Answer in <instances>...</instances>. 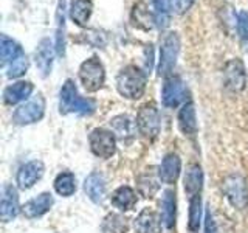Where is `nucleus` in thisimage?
Masks as SVG:
<instances>
[{"mask_svg":"<svg viewBox=\"0 0 248 233\" xmlns=\"http://www.w3.org/2000/svg\"><path fill=\"white\" fill-rule=\"evenodd\" d=\"M147 72H143L137 66H126L116 76V89L120 95L127 100H138L144 95Z\"/></svg>","mask_w":248,"mask_h":233,"instance_id":"obj_1","label":"nucleus"},{"mask_svg":"<svg viewBox=\"0 0 248 233\" xmlns=\"http://www.w3.org/2000/svg\"><path fill=\"white\" fill-rule=\"evenodd\" d=\"M95 111V103L79 95L73 80H67L59 92V112L61 114H79L90 115Z\"/></svg>","mask_w":248,"mask_h":233,"instance_id":"obj_2","label":"nucleus"},{"mask_svg":"<svg viewBox=\"0 0 248 233\" xmlns=\"http://www.w3.org/2000/svg\"><path fill=\"white\" fill-rule=\"evenodd\" d=\"M79 81L87 92H98L104 85L106 68L98 56H92L81 64Z\"/></svg>","mask_w":248,"mask_h":233,"instance_id":"obj_3","label":"nucleus"},{"mask_svg":"<svg viewBox=\"0 0 248 233\" xmlns=\"http://www.w3.org/2000/svg\"><path fill=\"white\" fill-rule=\"evenodd\" d=\"M178 53H180V37H178L175 31H172V33H168L165 36L160 45V59L157 67V72L160 76L170 75V72H172L177 64Z\"/></svg>","mask_w":248,"mask_h":233,"instance_id":"obj_4","label":"nucleus"},{"mask_svg":"<svg viewBox=\"0 0 248 233\" xmlns=\"http://www.w3.org/2000/svg\"><path fill=\"white\" fill-rule=\"evenodd\" d=\"M223 193L230 204L237 210L248 207V185L244 176L230 174L223 181Z\"/></svg>","mask_w":248,"mask_h":233,"instance_id":"obj_5","label":"nucleus"},{"mask_svg":"<svg viewBox=\"0 0 248 233\" xmlns=\"http://www.w3.org/2000/svg\"><path fill=\"white\" fill-rule=\"evenodd\" d=\"M137 128L140 134H143L146 138H157L161 129V118L160 112L155 104L147 103L140 107L137 114Z\"/></svg>","mask_w":248,"mask_h":233,"instance_id":"obj_6","label":"nucleus"},{"mask_svg":"<svg viewBox=\"0 0 248 233\" xmlns=\"http://www.w3.org/2000/svg\"><path fill=\"white\" fill-rule=\"evenodd\" d=\"M89 143L92 152L99 159H112L116 152V138L112 131L96 128L90 132Z\"/></svg>","mask_w":248,"mask_h":233,"instance_id":"obj_7","label":"nucleus"},{"mask_svg":"<svg viewBox=\"0 0 248 233\" xmlns=\"http://www.w3.org/2000/svg\"><path fill=\"white\" fill-rule=\"evenodd\" d=\"M45 114V100L42 95H37L33 100L27 101L25 104L19 106L13 114L14 124L27 126V124L37 123Z\"/></svg>","mask_w":248,"mask_h":233,"instance_id":"obj_8","label":"nucleus"},{"mask_svg":"<svg viewBox=\"0 0 248 233\" xmlns=\"http://www.w3.org/2000/svg\"><path fill=\"white\" fill-rule=\"evenodd\" d=\"M223 81L228 90L239 93L247 87V70L239 58L228 61L223 68Z\"/></svg>","mask_w":248,"mask_h":233,"instance_id":"obj_9","label":"nucleus"},{"mask_svg":"<svg viewBox=\"0 0 248 233\" xmlns=\"http://www.w3.org/2000/svg\"><path fill=\"white\" fill-rule=\"evenodd\" d=\"M186 87L180 76L169 75L165 78L161 89V101L166 107H177L185 100Z\"/></svg>","mask_w":248,"mask_h":233,"instance_id":"obj_10","label":"nucleus"},{"mask_svg":"<svg viewBox=\"0 0 248 233\" xmlns=\"http://www.w3.org/2000/svg\"><path fill=\"white\" fill-rule=\"evenodd\" d=\"M44 163L41 160H31L25 165H22L16 176V182L20 190H28L31 186H34L37 181H41L44 176Z\"/></svg>","mask_w":248,"mask_h":233,"instance_id":"obj_11","label":"nucleus"},{"mask_svg":"<svg viewBox=\"0 0 248 233\" xmlns=\"http://www.w3.org/2000/svg\"><path fill=\"white\" fill-rule=\"evenodd\" d=\"M19 196L13 185H3L2 200H0V219L3 222L13 221L19 213Z\"/></svg>","mask_w":248,"mask_h":233,"instance_id":"obj_12","label":"nucleus"},{"mask_svg":"<svg viewBox=\"0 0 248 233\" xmlns=\"http://www.w3.org/2000/svg\"><path fill=\"white\" fill-rule=\"evenodd\" d=\"M54 204V199L50 193H42L37 198L30 199L25 202V205L22 207V213L28 219H34V217H41L46 212H50V208Z\"/></svg>","mask_w":248,"mask_h":233,"instance_id":"obj_13","label":"nucleus"},{"mask_svg":"<svg viewBox=\"0 0 248 233\" xmlns=\"http://www.w3.org/2000/svg\"><path fill=\"white\" fill-rule=\"evenodd\" d=\"M54 49H56V47H53L50 39H42V41L39 42L36 51H34L36 66H37L39 72H41L42 76H48L51 73Z\"/></svg>","mask_w":248,"mask_h":233,"instance_id":"obj_14","label":"nucleus"},{"mask_svg":"<svg viewBox=\"0 0 248 233\" xmlns=\"http://www.w3.org/2000/svg\"><path fill=\"white\" fill-rule=\"evenodd\" d=\"M180 171H182L180 157H178L177 154L170 152V154H166L165 159L161 162L160 169H158V177L163 183L172 185L177 182L178 176H180Z\"/></svg>","mask_w":248,"mask_h":233,"instance_id":"obj_15","label":"nucleus"},{"mask_svg":"<svg viewBox=\"0 0 248 233\" xmlns=\"http://www.w3.org/2000/svg\"><path fill=\"white\" fill-rule=\"evenodd\" d=\"M161 217L151 208H144L135 217L134 227L137 233H160L161 232Z\"/></svg>","mask_w":248,"mask_h":233,"instance_id":"obj_16","label":"nucleus"},{"mask_svg":"<svg viewBox=\"0 0 248 233\" xmlns=\"http://www.w3.org/2000/svg\"><path fill=\"white\" fill-rule=\"evenodd\" d=\"M34 90L33 83L30 81H17L3 90V101L6 104H17L20 101H25L31 97V93Z\"/></svg>","mask_w":248,"mask_h":233,"instance_id":"obj_17","label":"nucleus"},{"mask_svg":"<svg viewBox=\"0 0 248 233\" xmlns=\"http://www.w3.org/2000/svg\"><path fill=\"white\" fill-rule=\"evenodd\" d=\"M178 128L188 137H194L197 134L199 124H197L196 107H194L192 101L185 103L180 109V112H178Z\"/></svg>","mask_w":248,"mask_h":233,"instance_id":"obj_18","label":"nucleus"},{"mask_svg":"<svg viewBox=\"0 0 248 233\" xmlns=\"http://www.w3.org/2000/svg\"><path fill=\"white\" fill-rule=\"evenodd\" d=\"M93 13V2L92 0H70L68 14L78 27H87L90 16Z\"/></svg>","mask_w":248,"mask_h":233,"instance_id":"obj_19","label":"nucleus"},{"mask_svg":"<svg viewBox=\"0 0 248 233\" xmlns=\"http://www.w3.org/2000/svg\"><path fill=\"white\" fill-rule=\"evenodd\" d=\"M84 191L89 196V199L95 204L103 202L106 196V181L104 177L98 173H92L85 177L84 181Z\"/></svg>","mask_w":248,"mask_h":233,"instance_id":"obj_20","label":"nucleus"},{"mask_svg":"<svg viewBox=\"0 0 248 233\" xmlns=\"http://www.w3.org/2000/svg\"><path fill=\"white\" fill-rule=\"evenodd\" d=\"M202 185H203V171H202V166L197 165V163L189 165L185 173V179H183L185 193L188 194L189 198L196 196V194H200Z\"/></svg>","mask_w":248,"mask_h":233,"instance_id":"obj_21","label":"nucleus"},{"mask_svg":"<svg viewBox=\"0 0 248 233\" xmlns=\"http://www.w3.org/2000/svg\"><path fill=\"white\" fill-rule=\"evenodd\" d=\"M177 217V198L174 190H166L161 200V221L166 229H174Z\"/></svg>","mask_w":248,"mask_h":233,"instance_id":"obj_22","label":"nucleus"},{"mask_svg":"<svg viewBox=\"0 0 248 233\" xmlns=\"http://www.w3.org/2000/svg\"><path fill=\"white\" fill-rule=\"evenodd\" d=\"M110 200L113 207H116L121 212H127V210H132L137 204V194L135 191L127 185H121L118 186L110 196Z\"/></svg>","mask_w":248,"mask_h":233,"instance_id":"obj_23","label":"nucleus"},{"mask_svg":"<svg viewBox=\"0 0 248 233\" xmlns=\"http://www.w3.org/2000/svg\"><path fill=\"white\" fill-rule=\"evenodd\" d=\"M23 54L22 47L14 41V39L8 37L6 34H2V41H0V56H2V66L11 64L19 56Z\"/></svg>","mask_w":248,"mask_h":233,"instance_id":"obj_24","label":"nucleus"},{"mask_svg":"<svg viewBox=\"0 0 248 233\" xmlns=\"http://www.w3.org/2000/svg\"><path fill=\"white\" fill-rule=\"evenodd\" d=\"M54 190L59 196L70 198L76 191V177L70 171H62L54 179Z\"/></svg>","mask_w":248,"mask_h":233,"instance_id":"obj_25","label":"nucleus"},{"mask_svg":"<svg viewBox=\"0 0 248 233\" xmlns=\"http://www.w3.org/2000/svg\"><path fill=\"white\" fill-rule=\"evenodd\" d=\"M110 128L113 134L123 140L134 137L135 132V124L127 115H116L115 118L110 120Z\"/></svg>","mask_w":248,"mask_h":233,"instance_id":"obj_26","label":"nucleus"},{"mask_svg":"<svg viewBox=\"0 0 248 233\" xmlns=\"http://www.w3.org/2000/svg\"><path fill=\"white\" fill-rule=\"evenodd\" d=\"M129 225L126 217L121 215L110 213L104 217L103 224H101V232L103 233H127Z\"/></svg>","mask_w":248,"mask_h":233,"instance_id":"obj_27","label":"nucleus"},{"mask_svg":"<svg viewBox=\"0 0 248 233\" xmlns=\"http://www.w3.org/2000/svg\"><path fill=\"white\" fill-rule=\"evenodd\" d=\"M58 30H56V51L59 56L65 53V16H64V0H59L58 6Z\"/></svg>","mask_w":248,"mask_h":233,"instance_id":"obj_28","label":"nucleus"},{"mask_svg":"<svg viewBox=\"0 0 248 233\" xmlns=\"http://www.w3.org/2000/svg\"><path fill=\"white\" fill-rule=\"evenodd\" d=\"M202 222V196L196 194L189 199V219L188 229L191 232H197Z\"/></svg>","mask_w":248,"mask_h":233,"instance_id":"obj_29","label":"nucleus"},{"mask_svg":"<svg viewBox=\"0 0 248 233\" xmlns=\"http://www.w3.org/2000/svg\"><path fill=\"white\" fill-rule=\"evenodd\" d=\"M154 5V22L160 30H165L169 25V3L168 0H152Z\"/></svg>","mask_w":248,"mask_h":233,"instance_id":"obj_30","label":"nucleus"},{"mask_svg":"<svg viewBox=\"0 0 248 233\" xmlns=\"http://www.w3.org/2000/svg\"><path fill=\"white\" fill-rule=\"evenodd\" d=\"M237 36L244 51H248V11L242 10L237 14Z\"/></svg>","mask_w":248,"mask_h":233,"instance_id":"obj_31","label":"nucleus"},{"mask_svg":"<svg viewBox=\"0 0 248 233\" xmlns=\"http://www.w3.org/2000/svg\"><path fill=\"white\" fill-rule=\"evenodd\" d=\"M30 67V61L27 58V54L23 53L22 56H19L16 61H13L10 67H8V72H6V76L8 78H20L22 75L27 73V70Z\"/></svg>","mask_w":248,"mask_h":233,"instance_id":"obj_32","label":"nucleus"},{"mask_svg":"<svg viewBox=\"0 0 248 233\" xmlns=\"http://www.w3.org/2000/svg\"><path fill=\"white\" fill-rule=\"evenodd\" d=\"M194 2L196 0H168L169 10L174 14H185L186 11H189Z\"/></svg>","mask_w":248,"mask_h":233,"instance_id":"obj_33","label":"nucleus"},{"mask_svg":"<svg viewBox=\"0 0 248 233\" xmlns=\"http://www.w3.org/2000/svg\"><path fill=\"white\" fill-rule=\"evenodd\" d=\"M205 233H217L211 210H206V213H205Z\"/></svg>","mask_w":248,"mask_h":233,"instance_id":"obj_34","label":"nucleus"}]
</instances>
